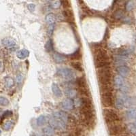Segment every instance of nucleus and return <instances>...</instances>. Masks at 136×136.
I'll return each mask as SVG.
<instances>
[{
  "label": "nucleus",
  "instance_id": "nucleus-1",
  "mask_svg": "<svg viewBox=\"0 0 136 136\" xmlns=\"http://www.w3.org/2000/svg\"><path fill=\"white\" fill-rule=\"evenodd\" d=\"M69 118L65 112L59 111L54 112L50 118L49 123L52 129L57 130H64L66 128Z\"/></svg>",
  "mask_w": 136,
  "mask_h": 136
},
{
  "label": "nucleus",
  "instance_id": "nucleus-2",
  "mask_svg": "<svg viewBox=\"0 0 136 136\" xmlns=\"http://www.w3.org/2000/svg\"><path fill=\"white\" fill-rule=\"evenodd\" d=\"M93 57L95 60V67L97 69L101 68H110L109 58L106 51L101 47L95 48L93 52Z\"/></svg>",
  "mask_w": 136,
  "mask_h": 136
},
{
  "label": "nucleus",
  "instance_id": "nucleus-3",
  "mask_svg": "<svg viewBox=\"0 0 136 136\" xmlns=\"http://www.w3.org/2000/svg\"><path fill=\"white\" fill-rule=\"evenodd\" d=\"M97 78L101 86H110L112 74L110 68H101L97 69Z\"/></svg>",
  "mask_w": 136,
  "mask_h": 136
},
{
  "label": "nucleus",
  "instance_id": "nucleus-4",
  "mask_svg": "<svg viewBox=\"0 0 136 136\" xmlns=\"http://www.w3.org/2000/svg\"><path fill=\"white\" fill-rule=\"evenodd\" d=\"M103 114L105 121L108 125H109V126L115 123H119L121 121L118 112L112 109L106 108L103 111Z\"/></svg>",
  "mask_w": 136,
  "mask_h": 136
},
{
  "label": "nucleus",
  "instance_id": "nucleus-5",
  "mask_svg": "<svg viewBox=\"0 0 136 136\" xmlns=\"http://www.w3.org/2000/svg\"><path fill=\"white\" fill-rule=\"evenodd\" d=\"M57 74L59 77L67 80V81H72L76 78V76L75 71H73L71 69L67 68V67L58 69Z\"/></svg>",
  "mask_w": 136,
  "mask_h": 136
},
{
  "label": "nucleus",
  "instance_id": "nucleus-6",
  "mask_svg": "<svg viewBox=\"0 0 136 136\" xmlns=\"http://www.w3.org/2000/svg\"><path fill=\"white\" fill-rule=\"evenodd\" d=\"M126 130H127L126 126L120 123L110 125L109 128H108L109 134L112 136L121 135L123 133H124L126 131Z\"/></svg>",
  "mask_w": 136,
  "mask_h": 136
},
{
  "label": "nucleus",
  "instance_id": "nucleus-7",
  "mask_svg": "<svg viewBox=\"0 0 136 136\" xmlns=\"http://www.w3.org/2000/svg\"><path fill=\"white\" fill-rule=\"evenodd\" d=\"M131 99L125 95H121L116 99L115 106L117 109H123L125 107H128L131 105Z\"/></svg>",
  "mask_w": 136,
  "mask_h": 136
},
{
  "label": "nucleus",
  "instance_id": "nucleus-8",
  "mask_svg": "<svg viewBox=\"0 0 136 136\" xmlns=\"http://www.w3.org/2000/svg\"><path fill=\"white\" fill-rule=\"evenodd\" d=\"M76 84L78 88L79 92L83 97H87L89 96V89H88V85L86 84V80L84 77H80L76 79Z\"/></svg>",
  "mask_w": 136,
  "mask_h": 136
},
{
  "label": "nucleus",
  "instance_id": "nucleus-9",
  "mask_svg": "<svg viewBox=\"0 0 136 136\" xmlns=\"http://www.w3.org/2000/svg\"><path fill=\"white\" fill-rule=\"evenodd\" d=\"M114 83L116 88L123 93H125L128 91V86L123 77L120 76H116L114 78Z\"/></svg>",
  "mask_w": 136,
  "mask_h": 136
},
{
  "label": "nucleus",
  "instance_id": "nucleus-10",
  "mask_svg": "<svg viewBox=\"0 0 136 136\" xmlns=\"http://www.w3.org/2000/svg\"><path fill=\"white\" fill-rule=\"evenodd\" d=\"M45 21L46 22L47 25H49V28H48V31H49V35H51L53 32L54 27V24H55V16L54 14L49 13L46 16L45 18Z\"/></svg>",
  "mask_w": 136,
  "mask_h": 136
},
{
  "label": "nucleus",
  "instance_id": "nucleus-11",
  "mask_svg": "<svg viewBox=\"0 0 136 136\" xmlns=\"http://www.w3.org/2000/svg\"><path fill=\"white\" fill-rule=\"evenodd\" d=\"M2 44L4 46L10 50H14L17 48V45L16 42L10 38H5L2 40Z\"/></svg>",
  "mask_w": 136,
  "mask_h": 136
},
{
  "label": "nucleus",
  "instance_id": "nucleus-12",
  "mask_svg": "<svg viewBox=\"0 0 136 136\" xmlns=\"http://www.w3.org/2000/svg\"><path fill=\"white\" fill-rule=\"evenodd\" d=\"M116 71L118 73V76L125 78L129 76L130 74V69L127 66L125 65H122V66H118L116 68Z\"/></svg>",
  "mask_w": 136,
  "mask_h": 136
},
{
  "label": "nucleus",
  "instance_id": "nucleus-13",
  "mask_svg": "<svg viewBox=\"0 0 136 136\" xmlns=\"http://www.w3.org/2000/svg\"><path fill=\"white\" fill-rule=\"evenodd\" d=\"M74 106V103L71 99L67 98L62 102V108L67 111H70L73 110Z\"/></svg>",
  "mask_w": 136,
  "mask_h": 136
},
{
  "label": "nucleus",
  "instance_id": "nucleus-14",
  "mask_svg": "<svg viewBox=\"0 0 136 136\" xmlns=\"http://www.w3.org/2000/svg\"><path fill=\"white\" fill-rule=\"evenodd\" d=\"M63 15L68 22H74V14L71 10H65L63 12Z\"/></svg>",
  "mask_w": 136,
  "mask_h": 136
},
{
  "label": "nucleus",
  "instance_id": "nucleus-15",
  "mask_svg": "<svg viewBox=\"0 0 136 136\" xmlns=\"http://www.w3.org/2000/svg\"><path fill=\"white\" fill-rule=\"evenodd\" d=\"M126 117L129 120H135L136 119V108H133L128 109L126 111Z\"/></svg>",
  "mask_w": 136,
  "mask_h": 136
},
{
  "label": "nucleus",
  "instance_id": "nucleus-16",
  "mask_svg": "<svg viewBox=\"0 0 136 136\" xmlns=\"http://www.w3.org/2000/svg\"><path fill=\"white\" fill-rule=\"evenodd\" d=\"M51 89H52V93L54 94V96H56L57 97H61L62 95H63V93H62L61 89H60L59 86H58L57 84H55V83H53V84H52Z\"/></svg>",
  "mask_w": 136,
  "mask_h": 136
},
{
  "label": "nucleus",
  "instance_id": "nucleus-17",
  "mask_svg": "<svg viewBox=\"0 0 136 136\" xmlns=\"http://www.w3.org/2000/svg\"><path fill=\"white\" fill-rule=\"evenodd\" d=\"M77 92L76 91L72 88H68L67 89H65V96L69 98V99H71V98H74L76 96Z\"/></svg>",
  "mask_w": 136,
  "mask_h": 136
},
{
  "label": "nucleus",
  "instance_id": "nucleus-18",
  "mask_svg": "<svg viewBox=\"0 0 136 136\" xmlns=\"http://www.w3.org/2000/svg\"><path fill=\"white\" fill-rule=\"evenodd\" d=\"M29 55V52L28 50L27 49H23V50H21L18 51L17 53V57L20 59H26L27 57H28Z\"/></svg>",
  "mask_w": 136,
  "mask_h": 136
},
{
  "label": "nucleus",
  "instance_id": "nucleus-19",
  "mask_svg": "<svg viewBox=\"0 0 136 136\" xmlns=\"http://www.w3.org/2000/svg\"><path fill=\"white\" fill-rule=\"evenodd\" d=\"M53 59L57 63H62L65 61V57L63 55H62L61 54L58 53V52H54L53 54Z\"/></svg>",
  "mask_w": 136,
  "mask_h": 136
},
{
  "label": "nucleus",
  "instance_id": "nucleus-20",
  "mask_svg": "<svg viewBox=\"0 0 136 136\" xmlns=\"http://www.w3.org/2000/svg\"><path fill=\"white\" fill-rule=\"evenodd\" d=\"M81 57H82V54H81V52H80V49H78L74 52H73L72 54H70L69 58L71 60H74V61H76V60H80L81 59Z\"/></svg>",
  "mask_w": 136,
  "mask_h": 136
},
{
  "label": "nucleus",
  "instance_id": "nucleus-21",
  "mask_svg": "<svg viewBox=\"0 0 136 136\" xmlns=\"http://www.w3.org/2000/svg\"><path fill=\"white\" fill-rule=\"evenodd\" d=\"M42 134L44 136H52L54 135V129L50 127H46L42 129Z\"/></svg>",
  "mask_w": 136,
  "mask_h": 136
},
{
  "label": "nucleus",
  "instance_id": "nucleus-22",
  "mask_svg": "<svg viewBox=\"0 0 136 136\" xmlns=\"http://www.w3.org/2000/svg\"><path fill=\"white\" fill-rule=\"evenodd\" d=\"M36 123H37V125L39 127L43 126L47 123V118L44 115L39 116V117L37 118V120H36Z\"/></svg>",
  "mask_w": 136,
  "mask_h": 136
},
{
  "label": "nucleus",
  "instance_id": "nucleus-23",
  "mask_svg": "<svg viewBox=\"0 0 136 136\" xmlns=\"http://www.w3.org/2000/svg\"><path fill=\"white\" fill-rule=\"evenodd\" d=\"M71 67L74 68V69L77 70L78 71H83V68H82V65L81 63H80L79 61H72L71 62Z\"/></svg>",
  "mask_w": 136,
  "mask_h": 136
},
{
  "label": "nucleus",
  "instance_id": "nucleus-24",
  "mask_svg": "<svg viewBox=\"0 0 136 136\" xmlns=\"http://www.w3.org/2000/svg\"><path fill=\"white\" fill-rule=\"evenodd\" d=\"M45 49L47 52H51L53 50V42L52 39H49L45 44Z\"/></svg>",
  "mask_w": 136,
  "mask_h": 136
},
{
  "label": "nucleus",
  "instance_id": "nucleus-25",
  "mask_svg": "<svg viewBox=\"0 0 136 136\" xmlns=\"http://www.w3.org/2000/svg\"><path fill=\"white\" fill-rule=\"evenodd\" d=\"M130 54V51L128 49H121L118 52V55L122 57H127Z\"/></svg>",
  "mask_w": 136,
  "mask_h": 136
},
{
  "label": "nucleus",
  "instance_id": "nucleus-26",
  "mask_svg": "<svg viewBox=\"0 0 136 136\" xmlns=\"http://www.w3.org/2000/svg\"><path fill=\"white\" fill-rule=\"evenodd\" d=\"M14 125V123L11 121H7L6 123H4V125H3V129L5 131H9L10 129H11L12 126Z\"/></svg>",
  "mask_w": 136,
  "mask_h": 136
},
{
  "label": "nucleus",
  "instance_id": "nucleus-27",
  "mask_svg": "<svg viewBox=\"0 0 136 136\" xmlns=\"http://www.w3.org/2000/svg\"><path fill=\"white\" fill-rule=\"evenodd\" d=\"M5 82L6 86L8 88L12 87L14 85V80L10 77H6L5 78Z\"/></svg>",
  "mask_w": 136,
  "mask_h": 136
},
{
  "label": "nucleus",
  "instance_id": "nucleus-28",
  "mask_svg": "<svg viewBox=\"0 0 136 136\" xmlns=\"http://www.w3.org/2000/svg\"><path fill=\"white\" fill-rule=\"evenodd\" d=\"M10 103L9 100L4 97H0V106H7Z\"/></svg>",
  "mask_w": 136,
  "mask_h": 136
},
{
  "label": "nucleus",
  "instance_id": "nucleus-29",
  "mask_svg": "<svg viewBox=\"0 0 136 136\" xmlns=\"http://www.w3.org/2000/svg\"><path fill=\"white\" fill-rule=\"evenodd\" d=\"M125 7H126V10H127V11L132 10L133 8L134 7V2H133V1L127 2V4H126V6H125Z\"/></svg>",
  "mask_w": 136,
  "mask_h": 136
},
{
  "label": "nucleus",
  "instance_id": "nucleus-30",
  "mask_svg": "<svg viewBox=\"0 0 136 136\" xmlns=\"http://www.w3.org/2000/svg\"><path fill=\"white\" fill-rule=\"evenodd\" d=\"M114 17H115L116 19H121L124 17V13H123V12L122 11V10H117V11L115 12V14H114Z\"/></svg>",
  "mask_w": 136,
  "mask_h": 136
},
{
  "label": "nucleus",
  "instance_id": "nucleus-31",
  "mask_svg": "<svg viewBox=\"0 0 136 136\" xmlns=\"http://www.w3.org/2000/svg\"><path fill=\"white\" fill-rule=\"evenodd\" d=\"M12 116V112L10 111V110H7L5 112H4V114L2 115V119H5L6 118L10 117Z\"/></svg>",
  "mask_w": 136,
  "mask_h": 136
},
{
  "label": "nucleus",
  "instance_id": "nucleus-32",
  "mask_svg": "<svg viewBox=\"0 0 136 136\" xmlns=\"http://www.w3.org/2000/svg\"><path fill=\"white\" fill-rule=\"evenodd\" d=\"M61 4L65 8H68L69 7L70 3H69V1H62V2H61Z\"/></svg>",
  "mask_w": 136,
  "mask_h": 136
},
{
  "label": "nucleus",
  "instance_id": "nucleus-33",
  "mask_svg": "<svg viewBox=\"0 0 136 136\" xmlns=\"http://www.w3.org/2000/svg\"><path fill=\"white\" fill-rule=\"evenodd\" d=\"M60 6H61V2H59V1L54 2L52 4V6L53 8H59Z\"/></svg>",
  "mask_w": 136,
  "mask_h": 136
},
{
  "label": "nucleus",
  "instance_id": "nucleus-34",
  "mask_svg": "<svg viewBox=\"0 0 136 136\" xmlns=\"http://www.w3.org/2000/svg\"><path fill=\"white\" fill-rule=\"evenodd\" d=\"M27 7H28V9L30 11L34 12L35 8H36V5L34 4H29Z\"/></svg>",
  "mask_w": 136,
  "mask_h": 136
},
{
  "label": "nucleus",
  "instance_id": "nucleus-35",
  "mask_svg": "<svg viewBox=\"0 0 136 136\" xmlns=\"http://www.w3.org/2000/svg\"><path fill=\"white\" fill-rule=\"evenodd\" d=\"M22 77L21 75H19L18 76H17V82H18V83H21V81H22Z\"/></svg>",
  "mask_w": 136,
  "mask_h": 136
},
{
  "label": "nucleus",
  "instance_id": "nucleus-36",
  "mask_svg": "<svg viewBox=\"0 0 136 136\" xmlns=\"http://www.w3.org/2000/svg\"><path fill=\"white\" fill-rule=\"evenodd\" d=\"M133 127H135V129H136V121H135V123H133Z\"/></svg>",
  "mask_w": 136,
  "mask_h": 136
},
{
  "label": "nucleus",
  "instance_id": "nucleus-37",
  "mask_svg": "<svg viewBox=\"0 0 136 136\" xmlns=\"http://www.w3.org/2000/svg\"><path fill=\"white\" fill-rule=\"evenodd\" d=\"M2 67V63L1 61H0V68Z\"/></svg>",
  "mask_w": 136,
  "mask_h": 136
},
{
  "label": "nucleus",
  "instance_id": "nucleus-38",
  "mask_svg": "<svg viewBox=\"0 0 136 136\" xmlns=\"http://www.w3.org/2000/svg\"><path fill=\"white\" fill-rule=\"evenodd\" d=\"M118 136H128V135H118Z\"/></svg>",
  "mask_w": 136,
  "mask_h": 136
},
{
  "label": "nucleus",
  "instance_id": "nucleus-39",
  "mask_svg": "<svg viewBox=\"0 0 136 136\" xmlns=\"http://www.w3.org/2000/svg\"><path fill=\"white\" fill-rule=\"evenodd\" d=\"M1 133H2V131H0V135H1Z\"/></svg>",
  "mask_w": 136,
  "mask_h": 136
},
{
  "label": "nucleus",
  "instance_id": "nucleus-40",
  "mask_svg": "<svg viewBox=\"0 0 136 136\" xmlns=\"http://www.w3.org/2000/svg\"><path fill=\"white\" fill-rule=\"evenodd\" d=\"M0 112H1V110H0Z\"/></svg>",
  "mask_w": 136,
  "mask_h": 136
}]
</instances>
